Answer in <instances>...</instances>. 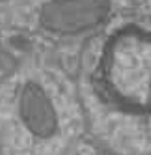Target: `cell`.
<instances>
[{
  "mask_svg": "<svg viewBox=\"0 0 151 155\" xmlns=\"http://www.w3.org/2000/svg\"><path fill=\"white\" fill-rule=\"evenodd\" d=\"M108 73L115 93L130 103H144L151 90V36L127 31L117 36L109 51Z\"/></svg>",
  "mask_w": 151,
  "mask_h": 155,
  "instance_id": "obj_1",
  "label": "cell"
},
{
  "mask_svg": "<svg viewBox=\"0 0 151 155\" xmlns=\"http://www.w3.org/2000/svg\"><path fill=\"white\" fill-rule=\"evenodd\" d=\"M108 0H51L40 9V24L61 35L94 28L109 15Z\"/></svg>",
  "mask_w": 151,
  "mask_h": 155,
  "instance_id": "obj_2",
  "label": "cell"
},
{
  "mask_svg": "<svg viewBox=\"0 0 151 155\" xmlns=\"http://www.w3.org/2000/svg\"><path fill=\"white\" fill-rule=\"evenodd\" d=\"M21 114L33 128L48 130L54 125V109L45 93L35 84H29L22 90Z\"/></svg>",
  "mask_w": 151,
  "mask_h": 155,
  "instance_id": "obj_3",
  "label": "cell"
}]
</instances>
